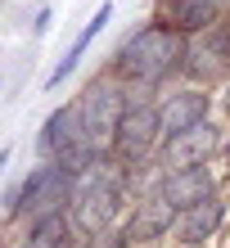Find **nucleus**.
Instances as JSON below:
<instances>
[{"mask_svg":"<svg viewBox=\"0 0 230 248\" xmlns=\"http://www.w3.org/2000/svg\"><path fill=\"white\" fill-rule=\"evenodd\" d=\"M226 221H230V203H226V189H217V194H208V199H199V203L176 212L171 239H176L181 248H208L226 230Z\"/></svg>","mask_w":230,"mask_h":248,"instance_id":"nucleus-11","label":"nucleus"},{"mask_svg":"<svg viewBox=\"0 0 230 248\" xmlns=\"http://www.w3.org/2000/svg\"><path fill=\"white\" fill-rule=\"evenodd\" d=\"M131 95H136V91H131L122 77H113L108 68H99L95 77L73 95V104H77V131H81L86 140H95L99 149H108L113 131H118L126 104H131Z\"/></svg>","mask_w":230,"mask_h":248,"instance_id":"nucleus-4","label":"nucleus"},{"mask_svg":"<svg viewBox=\"0 0 230 248\" xmlns=\"http://www.w3.org/2000/svg\"><path fill=\"white\" fill-rule=\"evenodd\" d=\"M226 203H230V181H226Z\"/></svg>","mask_w":230,"mask_h":248,"instance_id":"nucleus-20","label":"nucleus"},{"mask_svg":"<svg viewBox=\"0 0 230 248\" xmlns=\"http://www.w3.org/2000/svg\"><path fill=\"white\" fill-rule=\"evenodd\" d=\"M0 248H5V244H0Z\"/></svg>","mask_w":230,"mask_h":248,"instance_id":"nucleus-21","label":"nucleus"},{"mask_svg":"<svg viewBox=\"0 0 230 248\" xmlns=\"http://www.w3.org/2000/svg\"><path fill=\"white\" fill-rule=\"evenodd\" d=\"M73 189H77V181L68 176L63 167H54L50 158H36V167L18 181V199H14V208H9V212H0V217H5V226L23 230L27 221H36V217L68 212V203H73Z\"/></svg>","mask_w":230,"mask_h":248,"instance_id":"nucleus-5","label":"nucleus"},{"mask_svg":"<svg viewBox=\"0 0 230 248\" xmlns=\"http://www.w3.org/2000/svg\"><path fill=\"white\" fill-rule=\"evenodd\" d=\"M163 149V113H158V95H131L118 131L108 140V158H118L126 171H136L140 185L153 171V158Z\"/></svg>","mask_w":230,"mask_h":248,"instance_id":"nucleus-3","label":"nucleus"},{"mask_svg":"<svg viewBox=\"0 0 230 248\" xmlns=\"http://www.w3.org/2000/svg\"><path fill=\"white\" fill-rule=\"evenodd\" d=\"M181 81H194V86H212L221 91L230 81V27L217 23L208 32H199L185 41V72Z\"/></svg>","mask_w":230,"mask_h":248,"instance_id":"nucleus-6","label":"nucleus"},{"mask_svg":"<svg viewBox=\"0 0 230 248\" xmlns=\"http://www.w3.org/2000/svg\"><path fill=\"white\" fill-rule=\"evenodd\" d=\"M149 185H158L167 194L171 208H190V203L217 194V189H226V176L217 171V163H199V167H171V171H149L145 176Z\"/></svg>","mask_w":230,"mask_h":248,"instance_id":"nucleus-10","label":"nucleus"},{"mask_svg":"<svg viewBox=\"0 0 230 248\" xmlns=\"http://www.w3.org/2000/svg\"><path fill=\"white\" fill-rule=\"evenodd\" d=\"M158 113H163V140H176L190 126L217 118V91L212 86H194V81H176L158 95Z\"/></svg>","mask_w":230,"mask_h":248,"instance_id":"nucleus-8","label":"nucleus"},{"mask_svg":"<svg viewBox=\"0 0 230 248\" xmlns=\"http://www.w3.org/2000/svg\"><path fill=\"white\" fill-rule=\"evenodd\" d=\"M9 158H14V149L5 144V149H0V176H5V167H9Z\"/></svg>","mask_w":230,"mask_h":248,"instance_id":"nucleus-19","label":"nucleus"},{"mask_svg":"<svg viewBox=\"0 0 230 248\" xmlns=\"http://www.w3.org/2000/svg\"><path fill=\"white\" fill-rule=\"evenodd\" d=\"M73 248H131V239H126L122 226H113V230H99V235H81Z\"/></svg>","mask_w":230,"mask_h":248,"instance_id":"nucleus-16","label":"nucleus"},{"mask_svg":"<svg viewBox=\"0 0 230 248\" xmlns=\"http://www.w3.org/2000/svg\"><path fill=\"white\" fill-rule=\"evenodd\" d=\"M140 189V176L126 171L118 158H99L95 171H86L73 189V203H68V217H73V230L77 239L81 235H99V230H113L126 221L131 212V199Z\"/></svg>","mask_w":230,"mask_h":248,"instance_id":"nucleus-2","label":"nucleus"},{"mask_svg":"<svg viewBox=\"0 0 230 248\" xmlns=\"http://www.w3.org/2000/svg\"><path fill=\"white\" fill-rule=\"evenodd\" d=\"M108 23H113V0H99V9L91 14V18H86V27H81L77 36H73V46L63 50V59L50 68V77H46V91H59V86H63L68 77H73V72H77V63L86 59V50L95 46V36L104 32Z\"/></svg>","mask_w":230,"mask_h":248,"instance_id":"nucleus-13","label":"nucleus"},{"mask_svg":"<svg viewBox=\"0 0 230 248\" xmlns=\"http://www.w3.org/2000/svg\"><path fill=\"white\" fill-rule=\"evenodd\" d=\"M18 248H73L77 244V230H73V217L68 212H50V217H36L18 230Z\"/></svg>","mask_w":230,"mask_h":248,"instance_id":"nucleus-14","label":"nucleus"},{"mask_svg":"<svg viewBox=\"0 0 230 248\" xmlns=\"http://www.w3.org/2000/svg\"><path fill=\"white\" fill-rule=\"evenodd\" d=\"M226 14H230V0H158L149 18L167 23L171 32H181V36H199V32H208V27L226 23Z\"/></svg>","mask_w":230,"mask_h":248,"instance_id":"nucleus-12","label":"nucleus"},{"mask_svg":"<svg viewBox=\"0 0 230 248\" xmlns=\"http://www.w3.org/2000/svg\"><path fill=\"white\" fill-rule=\"evenodd\" d=\"M217 108L226 113V122H230V81L221 86V91H217Z\"/></svg>","mask_w":230,"mask_h":248,"instance_id":"nucleus-18","label":"nucleus"},{"mask_svg":"<svg viewBox=\"0 0 230 248\" xmlns=\"http://www.w3.org/2000/svg\"><path fill=\"white\" fill-rule=\"evenodd\" d=\"M185 41L190 36L171 32L167 23L145 18L140 27H131V32L118 41V50L108 54L104 68L113 77H122L136 95H163L185 72Z\"/></svg>","mask_w":230,"mask_h":248,"instance_id":"nucleus-1","label":"nucleus"},{"mask_svg":"<svg viewBox=\"0 0 230 248\" xmlns=\"http://www.w3.org/2000/svg\"><path fill=\"white\" fill-rule=\"evenodd\" d=\"M50 23H54V9H50V5H41V9H36V18H32V36H46V32H50Z\"/></svg>","mask_w":230,"mask_h":248,"instance_id":"nucleus-17","label":"nucleus"},{"mask_svg":"<svg viewBox=\"0 0 230 248\" xmlns=\"http://www.w3.org/2000/svg\"><path fill=\"white\" fill-rule=\"evenodd\" d=\"M221 140H226V126L217 118L190 126L185 136L176 140H163V149L153 158V171H171V167H199V163H217L221 154Z\"/></svg>","mask_w":230,"mask_h":248,"instance_id":"nucleus-9","label":"nucleus"},{"mask_svg":"<svg viewBox=\"0 0 230 248\" xmlns=\"http://www.w3.org/2000/svg\"><path fill=\"white\" fill-rule=\"evenodd\" d=\"M77 136H81L77 131V104L68 99V104L46 113V122H41V131H36V158H54L68 140H77Z\"/></svg>","mask_w":230,"mask_h":248,"instance_id":"nucleus-15","label":"nucleus"},{"mask_svg":"<svg viewBox=\"0 0 230 248\" xmlns=\"http://www.w3.org/2000/svg\"><path fill=\"white\" fill-rule=\"evenodd\" d=\"M126 239H131V248H153V244H163L171 239V230H176V208L167 203V194L158 185H140L136 189V199H131V212H126Z\"/></svg>","mask_w":230,"mask_h":248,"instance_id":"nucleus-7","label":"nucleus"}]
</instances>
